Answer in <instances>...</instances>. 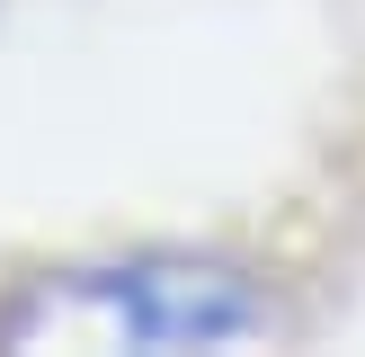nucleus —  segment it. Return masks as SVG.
I'll return each mask as SVG.
<instances>
[{"instance_id": "nucleus-1", "label": "nucleus", "mask_w": 365, "mask_h": 357, "mask_svg": "<svg viewBox=\"0 0 365 357\" xmlns=\"http://www.w3.org/2000/svg\"><path fill=\"white\" fill-rule=\"evenodd\" d=\"M267 331V303L241 268L196 259V250H143L116 268H63V277L27 286L0 303V339L36 348H232V339Z\"/></svg>"}]
</instances>
